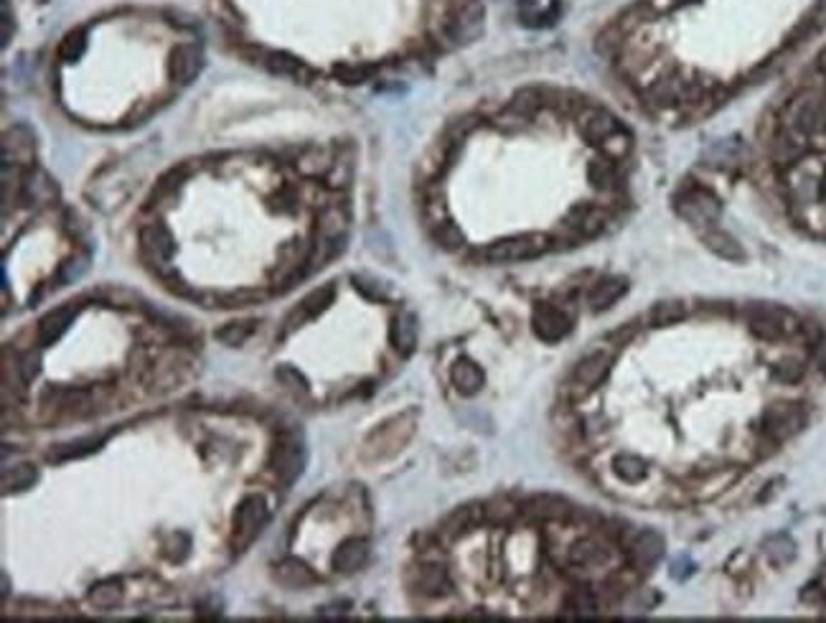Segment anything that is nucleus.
I'll use <instances>...</instances> for the list:
<instances>
[{
  "mask_svg": "<svg viewBox=\"0 0 826 623\" xmlns=\"http://www.w3.org/2000/svg\"><path fill=\"white\" fill-rule=\"evenodd\" d=\"M331 301H333V288H331V285H326V288H321V290H313V293L308 295V298H305V301L300 303V306L295 308L293 313H290L288 321L283 323V326H285L283 336H288L290 331L298 329L300 323L311 321V318H316L318 313L326 311V308L331 306Z\"/></svg>",
  "mask_w": 826,
  "mask_h": 623,
  "instance_id": "obj_23",
  "label": "nucleus"
},
{
  "mask_svg": "<svg viewBox=\"0 0 826 623\" xmlns=\"http://www.w3.org/2000/svg\"><path fill=\"white\" fill-rule=\"evenodd\" d=\"M610 471L616 473L621 481H626V484H641L649 476V463L644 458L633 456V453H621V456L613 458Z\"/></svg>",
  "mask_w": 826,
  "mask_h": 623,
  "instance_id": "obj_29",
  "label": "nucleus"
},
{
  "mask_svg": "<svg viewBox=\"0 0 826 623\" xmlns=\"http://www.w3.org/2000/svg\"><path fill=\"white\" fill-rule=\"evenodd\" d=\"M689 3H697V0H649L651 11H674V8H684Z\"/></svg>",
  "mask_w": 826,
  "mask_h": 623,
  "instance_id": "obj_42",
  "label": "nucleus"
},
{
  "mask_svg": "<svg viewBox=\"0 0 826 623\" xmlns=\"http://www.w3.org/2000/svg\"><path fill=\"white\" fill-rule=\"evenodd\" d=\"M366 560H369V545H366V540H359V537H349V540L341 542L339 550L333 552L331 565H333V570H336V573L354 575V573H359L361 568H364Z\"/></svg>",
  "mask_w": 826,
  "mask_h": 623,
  "instance_id": "obj_20",
  "label": "nucleus"
},
{
  "mask_svg": "<svg viewBox=\"0 0 826 623\" xmlns=\"http://www.w3.org/2000/svg\"><path fill=\"white\" fill-rule=\"evenodd\" d=\"M577 128H580V135H583L588 143L600 145L603 140H608L610 135L618 133L623 128L621 120L610 110L598 105H585L577 115Z\"/></svg>",
  "mask_w": 826,
  "mask_h": 623,
  "instance_id": "obj_14",
  "label": "nucleus"
},
{
  "mask_svg": "<svg viewBox=\"0 0 826 623\" xmlns=\"http://www.w3.org/2000/svg\"><path fill=\"white\" fill-rule=\"evenodd\" d=\"M621 550L626 552V560L631 570L646 573L664 557V540L654 529H623Z\"/></svg>",
  "mask_w": 826,
  "mask_h": 623,
  "instance_id": "obj_6",
  "label": "nucleus"
},
{
  "mask_svg": "<svg viewBox=\"0 0 826 623\" xmlns=\"http://www.w3.org/2000/svg\"><path fill=\"white\" fill-rule=\"evenodd\" d=\"M773 377L783 384H796L801 377H804V367L799 362H781L773 369Z\"/></svg>",
  "mask_w": 826,
  "mask_h": 623,
  "instance_id": "obj_39",
  "label": "nucleus"
},
{
  "mask_svg": "<svg viewBox=\"0 0 826 623\" xmlns=\"http://www.w3.org/2000/svg\"><path fill=\"white\" fill-rule=\"evenodd\" d=\"M410 588L422 598H445L453 590V578L440 562L420 560V568L412 570Z\"/></svg>",
  "mask_w": 826,
  "mask_h": 623,
  "instance_id": "obj_15",
  "label": "nucleus"
},
{
  "mask_svg": "<svg viewBox=\"0 0 826 623\" xmlns=\"http://www.w3.org/2000/svg\"><path fill=\"white\" fill-rule=\"evenodd\" d=\"M628 293V280L621 278V275H605V278L595 280L593 285L585 293V303H588L590 311L600 313L608 311L610 306H616L621 301L623 295Z\"/></svg>",
  "mask_w": 826,
  "mask_h": 623,
  "instance_id": "obj_17",
  "label": "nucleus"
},
{
  "mask_svg": "<svg viewBox=\"0 0 826 623\" xmlns=\"http://www.w3.org/2000/svg\"><path fill=\"white\" fill-rule=\"evenodd\" d=\"M275 377H278V382L283 384L285 390H290V392H305V390H308V379H305L303 374H300L298 369H293V367H280L278 372H275Z\"/></svg>",
  "mask_w": 826,
  "mask_h": 623,
  "instance_id": "obj_38",
  "label": "nucleus"
},
{
  "mask_svg": "<svg viewBox=\"0 0 826 623\" xmlns=\"http://www.w3.org/2000/svg\"><path fill=\"white\" fill-rule=\"evenodd\" d=\"M621 560H626V552L600 534H583L565 547V568L585 575L618 570Z\"/></svg>",
  "mask_w": 826,
  "mask_h": 623,
  "instance_id": "obj_1",
  "label": "nucleus"
},
{
  "mask_svg": "<svg viewBox=\"0 0 826 623\" xmlns=\"http://www.w3.org/2000/svg\"><path fill=\"white\" fill-rule=\"evenodd\" d=\"M305 458L308 456H305L303 443H300L295 435H283V438L278 440L275 451H272V466H275V473H278V479L283 481L285 486L293 484L300 473H303Z\"/></svg>",
  "mask_w": 826,
  "mask_h": 623,
  "instance_id": "obj_13",
  "label": "nucleus"
},
{
  "mask_svg": "<svg viewBox=\"0 0 826 623\" xmlns=\"http://www.w3.org/2000/svg\"><path fill=\"white\" fill-rule=\"evenodd\" d=\"M39 372H41V354L34 349L26 351V354L18 359V374H21V379L26 384L34 382V379L39 377Z\"/></svg>",
  "mask_w": 826,
  "mask_h": 623,
  "instance_id": "obj_37",
  "label": "nucleus"
},
{
  "mask_svg": "<svg viewBox=\"0 0 826 623\" xmlns=\"http://www.w3.org/2000/svg\"><path fill=\"white\" fill-rule=\"evenodd\" d=\"M389 341L402 356H410L417 346V318L412 313H400L389 326Z\"/></svg>",
  "mask_w": 826,
  "mask_h": 623,
  "instance_id": "obj_27",
  "label": "nucleus"
},
{
  "mask_svg": "<svg viewBox=\"0 0 826 623\" xmlns=\"http://www.w3.org/2000/svg\"><path fill=\"white\" fill-rule=\"evenodd\" d=\"M781 128L806 140H814L826 130V97L819 87H806L786 102L781 112Z\"/></svg>",
  "mask_w": 826,
  "mask_h": 623,
  "instance_id": "obj_2",
  "label": "nucleus"
},
{
  "mask_svg": "<svg viewBox=\"0 0 826 623\" xmlns=\"http://www.w3.org/2000/svg\"><path fill=\"white\" fill-rule=\"evenodd\" d=\"M600 153H603L605 158H610V161H623V158L631 156L633 151V135L628 133L626 128H621L618 133L610 135L608 140H603V143L598 145Z\"/></svg>",
  "mask_w": 826,
  "mask_h": 623,
  "instance_id": "obj_32",
  "label": "nucleus"
},
{
  "mask_svg": "<svg viewBox=\"0 0 826 623\" xmlns=\"http://www.w3.org/2000/svg\"><path fill=\"white\" fill-rule=\"evenodd\" d=\"M702 97H705V89L699 87V82L684 77V74H664V77H656L646 87V100H649V105L659 107V110L694 105Z\"/></svg>",
  "mask_w": 826,
  "mask_h": 623,
  "instance_id": "obj_5",
  "label": "nucleus"
},
{
  "mask_svg": "<svg viewBox=\"0 0 826 623\" xmlns=\"http://www.w3.org/2000/svg\"><path fill=\"white\" fill-rule=\"evenodd\" d=\"M522 514L532 522H557L570 514V504L555 494H534L522 504Z\"/></svg>",
  "mask_w": 826,
  "mask_h": 623,
  "instance_id": "obj_18",
  "label": "nucleus"
},
{
  "mask_svg": "<svg viewBox=\"0 0 826 623\" xmlns=\"http://www.w3.org/2000/svg\"><path fill=\"white\" fill-rule=\"evenodd\" d=\"M699 237H702V242L707 245V250L715 252V255L722 257V260L745 262V257H748L745 255L743 245H740V242L735 240L730 232L717 227V224H710V227L699 229Z\"/></svg>",
  "mask_w": 826,
  "mask_h": 623,
  "instance_id": "obj_21",
  "label": "nucleus"
},
{
  "mask_svg": "<svg viewBox=\"0 0 826 623\" xmlns=\"http://www.w3.org/2000/svg\"><path fill=\"white\" fill-rule=\"evenodd\" d=\"M140 245H143V252L156 262L158 267L166 265L168 257L173 255V240L168 234L166 227L161 224H148V227L140 232Z\"/></svg>",
  "mask_w": 826,
  "mask_h": 623,
  "instance_id": "obj_24",
  "label": "nucleus"
},
{
  "mask_svg": "<svg viewBox=\"0 0 826 623\" xmlns=\"http://www.w3.org/2000/svg\"><path fill=\"white\" fill-rule=\"evenodd\" d=\"M562 608L565 613H575V616H590V613L600 611V596L590 588H575L565 596Z\"/></svg>",
  "mask_w": 826,
  "mask_h": 623,
  "instance_id": "obj_30",
  "label": "nucleus"
},
{
  "mask_svg": "<svg viewBox=\"0 0 826 623\" xmlns=\"http://www.w3.org/2000/svg\"><path fill=\"white\" fill-rule=\"evenodd\" d=\"M77 313H79L77 303H67V306L54 308L51 313H46L39 323V344L41 346L56 344L61 336L67 334L69 326H72L74 318H77Z\"/></svg>",
  "mask_w": 826,
  "mask_h": 623,
  "instance_id": "obj_19",
  "label": "nucleus"
},
{
  "mask_svg": "<svg viewBox=\"0 0 826 623\" xmlns=\"http://www.w3.org/2000/svg\"><path fill=\"white\" fill-rule=\"evenodd\" d=\"M684 316H687V306H684V303H659V306H654V311L649 313V323L656 326V329H661V326H674V323L682 321Z\"/></svg>",
  "mask_w": 826,
  "mask_h": 623,
  "instance_id": "obj_34",
  "label": "nucleus"
},
{
  "mask_svg": "<svg viewBox=\"0 0 826 623\" xmlns=\"http://www.w3.org/2000/svg\"><path fill=\"white\" fill-rule=\"evenodd\" d=\"M36 479H39L36 468L28 466V463H21V466H16L13 471L3 473V489H6V494H11V491H26L36 484Z\"/></svg>",
  "mask_w": 826,
  "mask_h": 623,
  "instance_id": "obj_33",
  "label": "nucleus"
},
{
  "mask_svg": "<svg viewBox=\"0 0 826 623\" xmlns=\"http://www.w3.org/2000/svg\"><path fill=\"white\" fill-rule=\"evenodd\" d=\"M674 209H677L687 222L697 224V227L702 229L717 222V217H720L722 212V204L715 196V191H710L707 186L692 184L684 186V189L679 191L677 199H674Z\"/></svg>",
  "mask_w": 826,
  "mask_h": 623,
  "instance_id": "obj_7",
  "label": "nucleus"
},
{
  "mask_svg": "<svg viewBox=\"0 0 826 623\" xmlns=\"http://www.w3.org/2000/svg\"><path fill=\"white\" fill-rule=\"evenodd\" d=\"M87 598L95 608L110 611V608L120 606V603H122V585L117 583V580H102V583L92 585V590H89Z\"/></svg>",
  "mask_w": 826,
  "mask_h": 623,
  "instance_id": "obj_31",
  "label": "nucleus"
},
{
  "mask_svg": "<svg viewBox=\"0 0 826 623\" xmlns=\"http://www.w3.org/2000/svg\"><path fill=\"white\" fill-rule=\"evenodd\" d=\"M267 522H270V509H267L262 496H247V499H242V504L237 507V514H234L232 545L237 547V550L250 547L252 542L260 537L262 529L267 527Z\"/></svg>",
  "mask_w": 826,
  "mask_h": 623,
  "instance_id": "obj_8",
  "label": "nucleus"
},
{
  "mask_svg": "<svg viewBox=\"0 0 826 623\" xmlns=\"http://www.w3.org/2000/svg\"><path fill=\"white\" fill-rule=\"evenodd\" d=\"M549 250V237L544 234H514V237H506V240L491 242V245L483 247L478 252L483 262L488 265H509V262H524V260H534L542 252Z\"/></svg>",
  "mask_w": 826,
  "mask_h": 623,
  "instance_id": "obj_4",
  "label": "nucleus"
},
{
  "mask_svg": "<svg viewBox=\"0 0 826 623\" xmlns=\"http://www.w3.org/2000/svg\"><path fill=\"white\" fill-rule=\"evenodd\" d=\"M534 334L547 344H557L572 331V316L555 303H539L532 316Z\"/></svg>",
  "mask_w": 826,
  "mask_h": 623,
  "instance_id": "obj_11",
  "label": "nucleus"
},
{
  "mask_svg": "<svg viewBox=\"0 0 826 623\" xmlns=\"http://www.w3.org/2000/svg\"><path fill=\"white\" fill-rule=\"evenodd\" d=\"M412 435V423H405V418H394L392 423L382 425L372 438L366 440V451L364 456L377 461V458H387L392 453H397L402 445L410 440Z\"/></svg>",
  "mask_w": 826,
  "mask_h": 623,
  "instance_id": "obj_12",
  "label": "nucleus"
},
{
  "mask_svg": "<svg viewBox=\"0 0 826 623\" xmlns=\"http://www.w3.org/2000/svg\"><path fill=\"white\" fill-rule=\"evenodd\" d=\"M748 331L760 341H783L788 336L799 334L801 321L796 313H791L783 306H771V303H758L745 311Z\"/></svg>",
  "mask_w": 826,
  "mask_h": 623,
  "instance_id": "obj_3",
  "label": "nucleus"
},
{
  "mask_svg": "<svg viewBox=\"0 0 826 623\" xmlns=\"http://www.w3.org/2000/svg\"><path fill=\"white\" fill-rule=\"evenodd\" d=\"M82 51H84V39L82 36H69L67 41H64V44H61V59H67V62H74V59H79V56H82Z\"/></svg>",
  "mask_w": 826,
  "mask_h": 623,
  "instance_id": "obj_41",
  "label": "nucleus"
},
{
  "mask_svg": "<svg viewBox=\"0 0 826 623\" xmlns=\"http://www.w3.org/2000/svg\"><path fill=\"white\" fill-rule=\"evenodd\" d=\"M201 69V54L196 46H181V49L173 51L171 56V77L176 82L186 84L199 74Z\"/></svg>",
  "mask_w": 826,
  "mask_h": 623,
  "instance_id": "obj_28",
  "label": "nucleus"
},
{
  "mask_svg": "<svg viewBox=\"0 0 826 623\" xmlns=\"http://www.w3.org/2000/svg\"><path fill=\"white\" fill-rule=\"evenodd\" d=\"M511 517H516V509L504 504V501L486 504V519H491V522H509Z\"/></svg>",
  "mask_w": 826,
  "mask_h": 623,
  "instance_id": "obj_40",
  "label": "nucleus"
},
{
  "mask_svg": "<svg viewBox=\"0 0 826 623\" xmlns=\"http://www.w3.org/2000/svg\"><path fill=\"white\" fill-rule=\"evenodd\" d=\"M610 224V209L600 204H575L565 217V229L577 240H593Z\"/></svg>",
  "mask_w": 826,
  "mask_h": 623,
  "instance_id": "obj_10",
  "label": "nucleus"
},
{
  "mask_svg": "<svg viewBox=\"0 0 826 623\" xmlns=\"http://www.w3.org/2000/svg\"><path fill=\"white\" fill-rule=\"evenodd\" d=\"M275 580H278L280 585H285V588L300 590V588H311L318 578L303 560H298V557H288V560H283L278 568H275Z\"/></svg>",
  "mask_w": 826,
  "mask_h": 623,
  "instance_id": "obj_25",
  "label": "nucleus"
},
{
  "mask_svg": "<svg viewBox=\"0 0 826 623\" xmlns=\"http://www.w3.org/2000/svg\"><path fill=\"white\" fill-rule=\"evenodd\" d=\"M252 334V323H229L222 331H217V339L227 346L244 344V339Z\"/></svg>",
  "mask_w": 826,
  "mask_h": 623,
  "instance_id": "obj_36",
  "label": "nucleus"
},
{
  "mask_svg": "<svg viewBox=\"0 0 826 623\" xmlns=\"http://www.w3.org/2000/svg\"><path fill=\"white\" fill-rule=\"evenodd\" d=\"M816 72H819V77L826 82V49L816 56Z\"/></svg>",
  "mask_w": 826,
  "mask_h": 623,
  "instance_id": "obj_43",
  "label": "nucleus"
},
{
  "mask_svg": "<svg viewBox=\"0 0 826 623\" xmlns=\"http://www.w3.org/2000/svg\"><path fill=\"white\" fill-rule=\"evenodd\" d=\"M610 364H613V354L610 351H590L572 369V384L580 387L583 392L595 390L610 374Z\"/></svg>",
  "mask_w": 826,
  "mask_h": 623,
  "instance_id": "obj_16",
  "label": "nucleus"
},
{
  "mask_svg": "<svg viewBox=\"0 0 826 623\" xmlns=\"http://www.w3.org/2000/svg\"><path fill=\"white\" fill-rule=\"evenodd\" d=\"M450 382H453V387L461 392V395L473 397L483 390L486 374H483V369L478 367L473 359L461 356V359H455V364L450 367Z\"/></svg>",
  "mask_w": 826,
  "mask_h": 623,
  "instance_id": "obj_22",
  "label": "nucleus"
},
{
  "mask_svg": "<svg viewBox=\"0 0 826 623\" xmlns=\"http://www.w3.org/2000/svg\"><path fill=\"white\" fill-rule=\"evenodd\" d=\"M588 181L593 184L595 191H605V194H616L621 189V171H618L616 161L610 158H595L588 166Z\"/></svg>",
  "mask_w": 826,
  "mask_h": 623,
  "instance_id": "obj_26",
  "label": "nucleus"
},
{
  "mask_svg": "<svg viewBox=\"0 0 826 623\" xmlns=\"http://www.w3.org/2000/svg\"><path fill=\"white\" fill-rule=\"evenodd\" d=\"M806 423V412L801 405H793V402H778V405H771L766 412H763V420H760V430L766 438H771L773 443H781V440L791 438V435L799 433Z\"/></svg>",
  "mask_w": 826,
  "mask_h": 623,
  "instance_id": "obj_9",
  "label": "nucleus"
},
{
  "mask_svg": "<svg viewBox=\"0 0 826 623\" xmlns=\"http://www.w3.org/2000/svg\"><path fill=\"white\" fill-rule=\"evenodd\" d=\"M433 240L438 242L443 250H461L463 242H466V237H463V232L458 227H455L453 222H440L433 227Z\"/></svg>",
  "mask_w": 826,
  "mask_h": 623,
  "instance_id": "obj_35",
  "label": "nucleus"
}]
</instances>
